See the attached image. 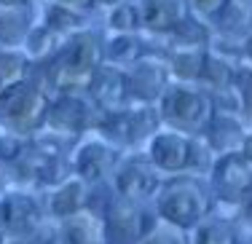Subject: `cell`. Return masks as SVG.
Here are the masks:
<instances>
[{
	"instance_id": "cell-1",
	"label": "cell",
	"mask_w": 252,
	"mask_h": 244,
	"mask_svg": "<svg viewBox=\"0 0 252 244\" xmlns=\"http://www.w3.org/2000/svg\"><path fill=\"white\" fill-rule=\"evenodd\" d=\"M105 62L102 54V38L92 30H78L67 35L59 46V51L49 62L40 64L43 70V92L54 89V94L62 92H89L97 67Z\"/></svg>"
},
{
	"instance_id": "cell-2",
	"label": "cell",
	"mask_w": 252,
	"mask_h": 244,
	"mask_svg": "<svg viewBox=\"0 0 252 244\" xmlns=\"http://www.w3.org/2000/svg\"><path fill=\"white\" fill-rule=\"evenodd\" d=\"M49 94L32 78H19L5 83L0 92V129L30 137L46 126L49 113Z\"/></svg>"
},
{
	"instance_id": "cell-3",
	"label": "cell",
	"mask_w": 252,
	"mask_h": 244,
	"mask_svg": "<svg viewBox=\"0 0 252 244\" xmlns=\"http://www.w3.org/2000/svg\"><path fill=\"white\" fill-rule=\"evenodd\" d=\"M161 123L177 129L183 134H204L215 116V99L207 89H196L193 83H169L158 102Z\"/></svg>"
},
{
	"instance_id": "cell-4",
	"label": "cell",
	"mask_w": 252,
	"mask_h": 244,
	"mask_svg": "<svg viewBox=\"0 0 252 244\" xmlns=\"http://www.w3.org/2000/svg\"><path fill=\"white\" fill-rule=\"evenodd\" d=\"M212 210L207 188L193 177H172L158 196V215L175 228H196Z\"/></svg>"
},
{
	"instance_id": "cell-5",
	"label": "cell",
	"mask_w": 252,
	"mask_h": 244,
	"mask_svg": "<svg viewBox=\"0 0 252 244\" xmlns=\"http://www.w3.org/2000/svg\"><path fill=\"white\" fill-rule=\"evenodd\" d=\"M105 110L94 105L89 92H62L49 102V113H46V126L54 134L64 137H78L86 129H97Z\"/></svg>"
},
{
	"instance_id": "cell-6",
	"label": "cell",
	"mask_w": 252,
	"mask_h": 244,
	"mask_svg": "<svg viewBox=\"0 0 252 244\" xmlns=\"http://www.w3.org/2000/svg\"><path fill=\"white\" fill-rule=\"evenodd\" d=\"M169 64L166 57L145 54L134 64L126 67V83H129V99L137 105H156L161 94L169 86Z\"/></svg>"
},
{
	"instance_id": "cell-7",
	"label": "cell",
	"mask_w": 252,
	"mask_h": 244,
	"mask_svg": "<svg viewBox=\"0 0 252 244\" xmlns=\"http://www.w3.org/2000/svg\"><path fill=\"white\" fill-rule=\"evenodd\" d=\"M105 228H107V236L113 242L137 244L153 231V220L137 201L118 196L105 210Z\"/></svg>"
},
{
	"instance_id": "cell-8",
	"label": "cell",
	"mask_w": 252,
	"mask_h": 244,
	"mask_svg": "<svg viewBox=\"0 0 252 244\" xmlns=\"http://www.w3.org/2000/svg\"><path fill=\"white\" fill-rule=\"evenodd\" d=\"M148 158L156 169L180 175L196 164V145L188 134L177 132V129L156 132L151 137V145H148Z\"/></svg>"
},
{
	"instance_id": "cell-9",
	"label": "cell",
	"mask_w": 252,
	"mask_h": 244,
	"mask_svg": "<svg viewBox=\"0 0 252 244\" xmlns=\"http://www.w3.org/2000/svg\"><path fill=\"white\" fill-rule=\"evenodd\" d=\"M212 185L223 201H247L252 196V164L239 153H223L212 166Z\"/></svg>"
},
{
	"instance_id": "cell-10",
	"label": "cell",
	"mask_w": 252,
	"mask_h": 244,
	"mask_svg": "<svg viewBox=\"0 0 252 244\" xmlns=\"http://www.w3.org/2000/svg\"><path fill=\"white\" fill-rule=\"evenodd\" d=\"M0 228L14 236H30L40 228V204L25 190L0 196Z\"/></svg>"
},
{
	"instance_id": "cell-11",
	"label": "cell",
	"mask_w": 252,
	"mask_h": 244,
	"mask_svg": "<svg viewBox=\"0 0 252 244\" xmlns=\"http://www.w3.org/2000/svg\"><path fill=\"white\" fill-rule=\"evenodd\" d=\"M118 166V148L107 140H86L73 153V172L86 183H99Z\"/></svg>"
},
{
	"instance_id": "cell-12",
	"label": "cell",
	"mask_w": 252,
	"mask_h": 244,
	"mask_svg": "<svg viewBox=\"0 0 252 244\" xmlns=\"http://www.w3.org/2000/svg\"><path fill=\"white\" fill-rule=\"evenodd\" d=\"M89 97L94 99L99 110L113 113L121 110L129 102V83H126V70L118 64L102 62L94 73L92 83H89Z\"/></svg>"
},
{
	"instance_id": "cell-13",
	"label": "cell",
	"mask_w": 252,
	"mask_h": 244,
	"mask_svg": "<svg viewBox=\"0 0 252 244\" xmlns=\"http://www.w3.org/2000/svg\"><path fill=\"white\" fill-rule=\"evenodd\" d=\"M142 30L151 35H172L175 30L193 16L190 0H140Z\"/></svg>"
},
{
	"instance_id": "cell-14",
	"label": "cell",
	"mask_w": 252,
	"mask_h": 244,
	"mask_svg": "<svg viewBox=\"0 0 252 244\" xmlns=\"http://www.w3.org/2000/svg\"><path fill=\"white\" fill-rule=\"evenodd\" d=\"M113 185H116L118 196H124V199L142 201L158 190V175H156L153 166H148V161L131 158L124 166H116V172H113Z\"/></svg>"
},
{
	"instance_id": "cell-15",
	"label": "cell",
	"mask_w": 252,
	"mask_h": 244,
	"mask_svg": "<svg viewBox=\"0 0 252 244\" xmlns=\"http://www.w3.org/2000/svg\"><path fill=\"white\" fill-rule=\"evenodd\" d=\"M107 228H105V215L86 210L70 217H62V228H59V244H105Z\"/></svg>"
},
{
	"instance_id": "cell-16",
	"label": "cell",
	"mask_w": 252,
	"mask_h": 244,
	"mask_svg": "<svg viewBox=\"0 0 252 244\" xmlns=\"http://www.w3.org/2000/svg\"><path fill=\"white\" fill-rule=\"evenodd\" d=\"M207 140H209V148L215 153H239L244 145V129L231 113H218L215 110L212 121L207 126Z\"/></svg>"
},
{
	"instance_id": "cell-17",
	"label": "cell",
	"mask_w": 252,
	"mask_h": 244,
	"mask_svg": "<svg viewBox=\"0 0 252 244\" xmlns=\"http://www.w3.org/2000/svg\"><path fill=\"white\" fill-rule=\"evenodd\" d=\"M86 204H89L86 180H81L78 175L62 180L57 188H54V193L49 196V210H51V215L59 217V220L75 215V212H81Z\"/></svg>"
},
{
	"instance_id": "cell-18",
	"label": "cell",
	"mask_w": 252,
	"mask_h": 244,
	"mask_svg": "<svg viewBox=\"0 0 252 244\" xmlns=\"http://www.w3.org/2000/svg\"><path fill=\"white\" fill-rule=\"evenodd\" d=\"M236 73H239V64L236 62H231V59L215 54V51H209L199 83L207 89L209 94H212V97H220L223 92H231V89H233V83H236Z\"/></svg>"
},
{
	"instance_id": "cell-19",
	"label": "cell",
	"mask_w": 252,
	"mask_h": 244,
	"mask_svg": "<svg viewBox=\"0 0 252 244\" xmlns=\"http://www.w3.org/2000/svg\"><path fill=\"white\" fill-rule=\"evenodd\" d=\"M209 49H169L166 64H169V75L177 83H199L204 64H207Z\"/></svg>"
},
{
	"instance_id": "cell-20",
	"label": "cell",
	"mask_w": 252,
	"mask_h": 244,
	"mask_svg": "<svg viewBox=\"0 0 252 244\" xmlns=\"http://www.w3.org/2000/svg\"><path fill=\"white\" fill-rule=\"evenodd\" d=\"M102 54H105V62L126 70L140 57H145V46L137 38V32H113L107 40H102Z\"/></svg>"
},
{
	"instance_id": "cell-21",
	"label": "cell",
	"mask_w": 252,
	"mask_h": 244,
	"mask_svg": "<svg viewBox=\"0 0 252 244\" xmlns=\"http://www.w3.org/2000/svg\"><path fill=\"white\" fill-rule=\"evenodd\" d=\"M62 40H64V35H59L57 30H51L49 25H32L27 32V38H25V43H22V51H25V57L30 62L43 64L59 51Z\"/></svg>"
},
{
	"instance_id": "cell-22",
	"label": "cell",
	"mask_w": 252,
	"mask_h": 244,
	"mask_svg": "<svg viewBox=\"0 0 252 244\" xmlns=\"http://www.w3.org/2000/svg\"><path fill=\"white\" fill-rule=\"evenodd\" d=\"M30 27H32V14L27 5L0 8V46L3 49H19L25 43Z\"/></svg>"
},
{
	"instance_id": "cell-23",
	"label": "cell",
	"mask_w": 252,
	"mask_h": 244,
	"mask_svg": "<svg viewBox=\"0 0 252 244\" xmlns=\"http://www.w3.org/2000/svg\"><path fill=\"white\" fill-rule=\"evenodd\" d=\"M166 40H169V49H209L212 35H209L207 25H201L196 16H190L172 35H166Z\"/></svg>"
},
{
	"instance_id": "cell-24",
	"label": "cell",
	"mask_w": 252,
	"mask_h": 244,
	"mask_svg": "<svg viewBox=\"0 0 252 244\" xmlns=\"http://www.w3.org/2000/svg\"><path fill=\"white\" fill-rule=\"evenodd\" d=\"M218 30L225 35V38H233V35H250L252 32V5L244 3H228L225 11L218 16Z\"/></svg>"
},
{
	"instance_id": "cell-25",
	"label": "cell",
	"mask_w": 252,
	"mask_h": 244,
	"mask_svg": "<svg viewBox=\"0 0 252 244\" xmlns=\"http://www.w3.org/2000/svg\"><path fill=\"white\" fill-rule=\"evenodd\" d=\"M43 25H49L51 30H57L59 35H73L78 30H83V11H75L70 5L62 3H49L46 5V14H43Z\"/></svg>"
},
{
	"instance_id": "cell-26",
	"label": "cell",
	"mask_w": 252,
	"mask_h": 244,
	"mask_svg": "<svg viewBox=\"0 0 252 244\" xmlns=\"http://www.w3.org/2000/svg\"><path fill=\"white\" fill-rule=\"evenodd\" d=\"M196 228V244H236V228L223 217H204Z\"/></svg>"
},
{
	"instance_id": "cell-27",
	"label": "cell",
	"mask_w": 252,
	"mask_h": 244,
	"mask_svg": "<svg viewBox=\"0 0 252 244\" xmlns=\"http://www.w3.org/2000/svg\"><path fill=\"white\" fill-rule=\"evenodd\" d=\"M107 27H110V32H137V30H142L140 5H134L131 0L113 5L107 11Z\"/></svg>"
},
{
	"instance_id": "cell-28",
	"label": "cell",
	"mask_w": 252,
	"mask_h": 244,
	"mask_svg": "<svg viewBox=\"0 0 252 244\" xmlns=\"http://www.w3.org/2000/svg\"><path fill=\"white\" fill-rule=\"evenodd\" d=\"M27 70H30V59L25 57V51H14V49L0 51V78L5 83L27 78Z\"/></svg>"
},
{
	"instance_id": "cell-29",
	"label": "cell",
	"mask_w": 252,
	"mask_h": 244,
	"mask_svg": "<svg viewBox=\"0 0 252 244\" xmlns=\"http://www.w3.org/2000/svg\"><path fill=\"white\" fill-rule=\"evenodd\" d=\"M27 142L22 134H14V132H3L0 134V161L11 164V161H19L22 156L27 153Z\"/></svg>"
},
{
	"instance_id": "cell-30",
	"label": "cell",
	"mask_w": 252,
	"mask_h": 244,
	"mask_svg": "<svg viewBox=\"0 0 252 244\" xmlns=\"http://www.w3.org/2000/svg\"><path fill=\"white\" fill-rule=\"evenodd\" d=\"M228 3H231V0H190V8H193V14H199L201 19L215 22L225 11Z\"/></svg>"
},
{
	"instance_id": "cell-31",
	"label": "cell",
	"mask_w": 252,
	"mask_h": 244,
	"mask_svg": "<svg viewBox=\"0 0 252 244\" xmlns=\"http://www.w3.org/2000/svg\"><path fill=\"white\" fill-rule=\"evenodd\" d=\"M145 244H180L177 236H172V234H161V231H151V234L142 239Z\"/></svg>"
},
{
	"instance_id": "cell-32",
	"label": "cell",
	"mask_w": 252,
	"mask_h": 244,
	"mask_svg": "<svg viewBox=\"0 0 252 244\" xmlns=\"http://www.w3.org/2000/svg\"><path fill=\"white\" fill-rule=\"evenodd\" d=\"M242 62L247 67H252V32L244 35V40H242Z\"/></svg>"
},
{
	"instance_id": "cell-33",
	"label": "cell",
	"mask_w": 252,
	"mask_h": 244,
	"mask_svg": "<svg viewBox=\"0 0 252 244\" xmlns=\"http://www.w3.org/2000/svg\"><path fill=\"white\" fill-rule=\"evenodd\" d=\"M57 3L70 5V8H75V11H89V8H94V0H57Z\"/></svg>"
},
{
	"instance_id": "cell-34",
	"label": "cell",
	"mask_w": 252,
	"mask_h": 244,
	"mask_svg": "<svg viewBox=\"0 0 252 244\" xmlns=\"http://www.w3.org/2000/svg\"><path fill=\"white\" fill-rule=\"evenodd\" d=\"M242 156L252 164V134H244V145H242Z\"/></svg>"
},
{
	"instance_id": "cell-35",
	"label": "cell",
	"mask_w": 252,
	"mask_h": 244,
	"mask_svg": "<svg viewBox=\"0 0 252 244\" xmlns=\"http://www.w3.org/2000/svg\"><path fill=\"white\" fill-rule=\"evenodd\" d=\"M30 0H0V8H19V5H27Z\"/></svg>"
},
{
	"instance_id": "cell-36",
	"label": "cell",
	"mask_w": 252,
	"mask_h": 244,
	"mask_svg": "<svg viewBox=\"0 0 252 244\" xmlns=\"http://www.w3.org/2000/svg\"><path fill=\"white\" fill-rule=\"evenodd\" d=\"M121 3H126V0H94V5H99V8H107V11H110L113 5H121Z\"/></svg>"
},
{
	"instance_id": "cell-37",
	"label": "cell",
	"mask_w": 252,
	"mask_h": 244,
	"mask_svg": "<svg viewBox=\"0 0 252 244\" xmlns=\"http://www.w3.org/2000/svg\"><path fill=\"white\" fill-rule=\"evenodd\" d=\"M0 244H5V231L0 228Z\"/></svg>"
},
{
	"instance_id": "cell-38",
	"label": "cell",
	"mask_w": 252,
	"mask_h": 244,
	"mask_svg": "<svg viewBox=\"0 0 252 244\" xmlns=\"http://www.w3.org/2000/svg\"><path fill=\"white\" fill-rule=\"evenodd\" d=\"M233 3H244V5H252V0H233Z\"/></svg>"
},
{
	"instance_id": "cell-39",
	"label": "cell",
	"mask_w": 252,
	"mask_h": 244,
	"mask_svg": "<svg viewBox=\"0 0 252 244\" xmlns=\"http://www.w3.org/2000/svg\"><path fill=\"white\" fill-rule=\"evenodd\" d=\"M3 89H5V81H3V78H0V92H3Z\"/></svg>"
},
{
	"instance_id": "cell-40",
	"label": "cell",
	"mask_w": 252,
	"mask_h": 244,
	"mask_svg": "<svg viewBox=\"0 0 252 244\" xmlns=\"http://www.w3.org/2000/svg\"><path fill=\"white\" fill-rule=\"evenodd\" d=\"M16 244H32V242H27V239H22V242H16Z\"/></svg>"
},
{
	"instance_id": "cell-41",
	"label": "cell",
	"mask_w": 252,
	"mask_h": 244,
	"mask_svg": "<svg viewBox=\"0 0 252 244\" xmlns=\"http://www.w3.org/2000/svg\"><path fill=\"white\" fill-rule=\"evenodd\" d=\"M0 51H3V46H0Z\"/></svg>"
}]
</instances>
